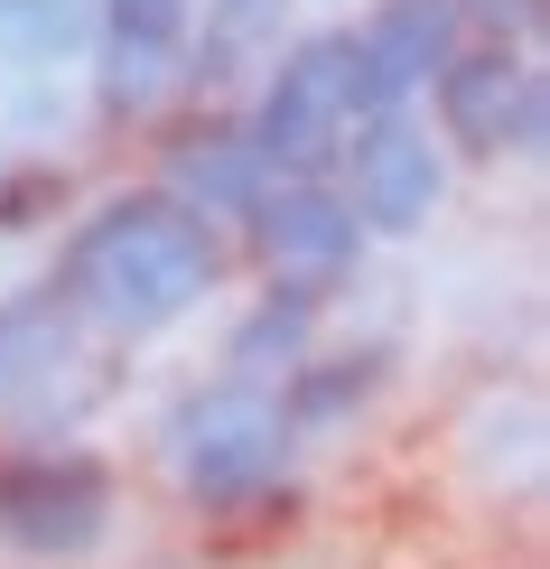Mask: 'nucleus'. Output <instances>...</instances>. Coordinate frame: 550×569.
Instances as JSON below:
<instances>
[{"mask_svg": "<svg viewBox=\"0 0 550 569\" xmlns=\"http://www.w3.org/2000/svg\"><path fill=\"white\" fill-rule=\"evenodd\" d=\"M290 420L261 383H206L169 411V467L187 486V505H252L261 486L290 467Z\"/></svg>", "mask_w": 550, "mask_h": 569, "instance_id": "4", "label": "nucleus"}, {"mask_svg": "<svg viewBox=\"0 0 550 569\" xmlns=\"http://www.w3.org/2000/svg\"><path fill=\"white\" fill-rule=\"evenodd\" d=\"M243 233L280 280H308V290L346 280L364 252V224L346 216V197L327 178H261V197L243 206Z\"/></svg>", "mask_w": 550, "mask_h": 569, "instance_id": "9", "label": "nucleus"}, {"mask_svg": "<svg viewBox=\"0 0 550 569\" xmlns=\"http://www.w3.org/2000/svg\"><path fill=\"white\" fill-rule=\"evenodd\" d=\"M354 131H364L354 38L327 29V38H299L290 57L271 66V84H261V103L243 122V150L261 159V178H327Z\"/></svg>", "mask_w": 550, "mask_h": 569, "instance_id": "2", "label": "nucleus"}, {"mask_svg": "<svg viewBox=\"0 0 550 569\" xmlns=\"http://www.w3.org/2000/svg\"><path fill=\"white\" fill-rule=\"evenodd\" d=\"M439 131L458 140L476 159H541L550 140V84L532 57H513V47H458V57L439 66Z\"/></svg>", "mask_w": 550, "mask_h": 569, "instance_id": "6", "label": "nucleus"}, {"mask_svg": "<svg viewBox=\"0 0 550 569\" xmlns=\"http://www.w3.org/2000/svg\"><path fill=\"white\" fill-rule=\"evenodd\" d=\"M93 47V0H0V66H76Z\"/></svg>", "mask_w": 550, "mask_h": 569, "instance_id": "12", "label": "nucleus"}, {"mask_svg": "<svg viewBox=\"0 0 550 569\" xmlns=\"http://www.w3.org/2000/svg\"><path fill=\"white\" fill-rule=\"evenodd\" d=\"M280 10L290 0H206V47L214 57H243V47L280 38Z\"/></svg>", "mask_w": 550, "mask_h": 569, "instance_id": "15", "label": "nucleus"}, {"mask_svg": "<svg viewBox=\"0 0 550 569\" xmlns=\"http://www.w3.org/2000/svg\"><path fill=\"white\" fill-rule=\"evenodd\" d=\"M112 467L93 448H29L0 467V541L29 560H84L112 541Z\"/></svg>", "mask_w": 550, "mask_h": 569, "instance_id": "5", "label": "nucleus"}, {"mask_svg": "<svg viewBox=\"0 0 550 569\" xmlns=\"http://www.w3.org/2000/svg\"><path fill=\"white\" fill-rule=\"evenodd\" d=\"M382 365H392L382 346H364V355H327V365H290L280 420H290V430H327V420L364 411V401L382 392Z\"/></svg>", "mask_w": 550, "mask_h": 569, "instance_id": "14", "label": "nucleus"}, {"mask_svg": "<svg viewBox=\"0 0 550 569\" xmlns=\"http://www.w3.org/2000/svg\"><path fill=\"white\" fill-rule=\"evenodd\" d=\"M187 38H197V0H93V93L112 122L159 112V93L178 84Z\"/></svg>", "mask_w": 550, "mask_h": 569, "instance_id": "7", "label": "nucleus"}, {"mask_svg": "<svg viewBox=\"0 0 550 569\" xmlns=\"http://www.w3.org/2000/svg\"><path fill=\"white\" fill-rule=\"evenodd\" d=\"M354 38V76H364V122L401 112L420 84H439V66L458 57V0H373Z\"/></svg>", "mask_w": 550, "mask_h": 569, "instance_id": "10", "label": "nucleus"}, {"mask_svg": "<svg viewBox=\"0 0 550 569\" xmlns=\"http://www.w3.org/2000/svg\"><path fill=\"white\" fill-rule=\"evenodd\" d=\"M337 197H346V216L364 233H420L439 216V197H448V169H439V150H429V131L411 112H373L346 140V187Z\"/></svg>", "mask_w": 550, "mask_h": 569, "instance_id": "8", "label": "nucleus"}, {"mask_svg": "<svg viewBox=\"0 0 550 569\" xmlns=\"http://www.w3.org/2000/svg\"><path fill=\"white\" fill-rule=\"evenodd\" d=\"M159 197H178L187 216H243V206L261 197V159L243 150V131H197V140H178L169 150V187Z\"/></svg>", "mask_w": 550, "mask_h": 569, "instance_id": "11", "label": "nucleus"}, {"mask_svg": "<svg viewBox=\"0 0 550 569\" xmlns=\"http://www.w3.org/2000/svg\"><path fill=\"white\" fill-rule=\"evenodd\" d=\"M224 280V243L206 216H187L178 197L140 187V197H103L93 216L66 233L57 252V290L84 327L103 337H159L187 308H206V290Z\"/></svg>", "mask_w": 550, "mask_h": 569, "instance_id": "1", "label": "nucleus"}, {"mask_svg": "<svg viewBox=\"0 0 550 569\" xmlns=\"http://www.w3.org/2000/svg\"><path fill=\"white\" fill-rule=\"evenodd\" d=\"M541 10H550V0H458V29L476 19V29H494V47H513V57H522V47L541 38Z\"/></svg>", "mask_w": 550, "mask_h": 569, "instance_id": "16", "label": "nucleus"}, {"mask_svg": "<svg viewBox=\"0 0 550 569\" xmlns=\"http://www.w3.org/2000/svg\"><path fill=\"white\" fill-rule=\"evenodd\" d=\"M112 392L103 365V327H84L66 308L57 280L0 299V420H29V430H66L76 411Z\"/></svg>", "mask_w": 550, "mask_h": 569, "instance_id": "3", "label": "nucleus"}, {"mask_svg": "<svg viewBox=\"0 0 550 569\" xmlns=\"http://www.w3.org/2000/svg\"><path fill=\"white\" fill-rule=\"evenodd\" d=\"M318 299L308 280H280L271 299L252 308L243 327H233V383H261L271 365H308V327H318Z\"/></svg>", "mask_w": 550, "mask_h": 569, "instance_id": "13", "label": "nucleus"}]
</instances>
